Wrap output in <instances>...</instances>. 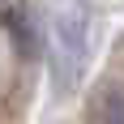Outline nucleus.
I'll return each instance as SVG.
<instances>
[{"label":"nucleus","instance_id":"nucleus-1","mask_svg":"<svg viewBox=\"0 0 124 124\" xmlns=\"http://www.w3.org/2000/svg\"><path fill=\"white\" fill-rule=\"evenodd\" d=\"M86 60H90V4L60 0V9L51 13V73L60 94H69L81 81Z\"/></svg>","mask_w":124,"mask_h":124},{"label":"nucleus","instance_id":"nucleus-2","mask_svg":"<svg viewBox=\"0 0 124 124\" xmlns=\"http://www.w3.org/2000/svg\"><path fill=\"white\" fill-rule=\"evenodd\" d=\"M103 124H124V90L107 94V107H103Z\"/></svg>","mask_w":124,"mask_h":124}]
</instances>
